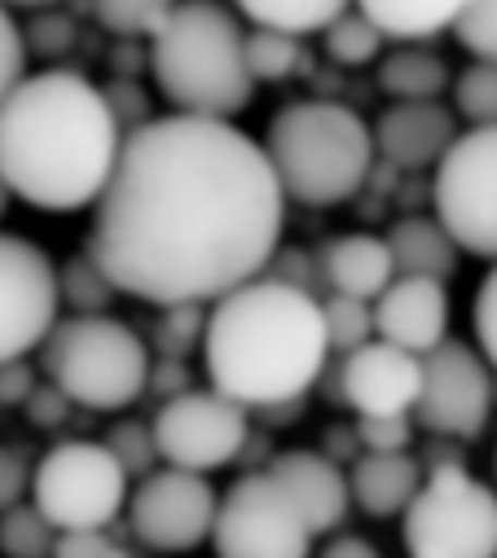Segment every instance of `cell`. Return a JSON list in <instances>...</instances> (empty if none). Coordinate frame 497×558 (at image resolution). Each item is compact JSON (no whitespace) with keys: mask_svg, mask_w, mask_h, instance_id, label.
<instances>
[{"mask_svg":"<svg viewBox=\"0 0 497 558\" xmlns=\"http://www.w3.org/2000/svg\"><path fill=\"white\" fill-rule=\"evenodd\" d=\"M282 216L260 142L220 119L159 114L123 136L84 255L114 295L203 308L269 268Z\"/></svg>","mask_w":497,"mask_h":558,"instance_id":"cell-1","label":"cell"},{"mask_svg":"<svg viewBox=\"0 0 497 558\" xmlns=\"http://www.w3.org/2000/svg\"><path fill=\"white\" fill-rule=\"evenodd\" d=\"M123 146L97 84L75 71L23 75L0 106V181L10 198L66 216L101 198Z\"/></svg>","mask_w":497,"mask_h":558,"instance_id":"cell-2","label":"cell"},{"mask_svg":"<svg viewBox=\"0 0 497 558\" xmlns=\"http://www.w3.org/2000/svg\"><path fill=\"white\" fill-rule=\"evenodd\" d=\"M198 348L211 391L242 409L295 404L330 361L322 300L274 277L220 295L207 308Z\"/></svg>","mask_w":497,"mask_h":558,"instance_id":"cell-3","label":"cell"},{"mask_svg":"<svg viewBox=\"0 0 497 558\" xmlns=\"http://www.w3.org/2000/svg\"><path fill=\"white\" fill-rule=\"evenodd\" d=\"M146 62L172 114L229 123L252 106L256 80L246 71V27L229 5L211 0L172 5Z\"/></svg>","mask_w":497,"mask_h":558,"instance_id":"cell-4","label":"cell"},{"mask_svg":"<svg viewBox=\"0 0 497 558\" xmlns=\"http://www.w3.org/2000/svg\"><path fill=\"white\" fill-rule=\"evenodd\" d=\"M265 159L278 177L282 198L304 207H335L352 198L369 168H375V142L369 123L343 101H291L269 119Z\"/></svg>","mask_w":497,"mask_h":558,"instance_id":"cell-5","label":"cell"},{"mask_svg":"<svg viewBox=\"0 0 497 558\" xmlns=\"http://www.w3.org/2000/svg\"><path fill=\"white\" fill-rule=\"evenodd\" d=\"M40 348L49 387L71 404L129 409L150 387V343L114 317H66Z\"/></svg>","mask_w":497,"mask_h":558,"instance_id":"cell-6","label":"cell"},{"mask_svg":"<svg viewBox=\"0 0 497 558\" xmlns=\"http://www.w3.org/2000/svg\"><path fill=\"white\" fill-rule=\"evenodd\" d=\"M401 519L410 558H497V488L466 466L427 471Z\"/></svg>","mask_w":497,"mask_h":558,"instance_id":"cell-7","label":"cell"},{"mask_svg":"<svg viewBox=\"0 0 497 558\" xmlns=\"http://www.w3.org/2000/svg\"><path fill=\"white\" fill-rule=\"evenodd\" d=\"M129 475L101 440H62L32 466V506L62 532H106L129 506Z\"/></svg>","mask_w":497,"mask_h":558,"instance_id":"cell-8","label":"cell"},{"mask_svg":"<svg viewBox=\"0 0 497 558\" xmlns=\"http://www.w3.org/2000/svg\"><path fill=\"white\" fill-rule=\"evenodd\" d=\"M436 220L458 251L497 264V128H466L436 163Z\"/></svg>","mask_w":497,"mask_h":558,"instance_id":"cell-9","label":"cell"},{"mask_svg":"<svg viewBox=\"0 0 497 558\" xmlns=\"http://www.w3.org/2000/svg\"><path fill=\"white\" fill-rule=\"evenodd\" d=\"M207 541L216 558H308L313 554V532L304 514L269 471L242 475L216 497V523Z\"/></svg>","mask_w":497,"mask_h":558,"instance_id":"cell-10","label":"cell"},{"mask_svg":"<svg viewBox=\"0 0 497 558\" xmlns=\"http://www.w3.org/2000/svg\"><path fill=\"white\" fill-rule=\"evenodd\" d=\"M155 453L185 475H203L229 466L246 449V409L207 391H181L163 400L150 423Z\"/></svg>","mask_w":497,"mask_h":558,"instance_id":"cell-11","label":"cell"},{"mask_svg":"<svg viewBox=\"0 0 497 558\" xmlns=\"http://www.w3.org/2000/svg\"><path fill=\"white\" fill-rule=\"evenodd\" d=\"M58 264L19 233H0V365L27 361L58 326Z\"/></svg>","mask_w":497,"mask_h":558,"instance_id":"cell-12","label":"cell"},{"mask_svg":"<svg viewBox=\"0 0 497 558\" xmlns=\"http://www.w3.org/2000/svg\"><path fill=\"white\" fill-rule=\"evenodd\" d=\"M493 413V369L484 356L462 343L445 339L436 352L423 356V387L414 417L419 427L445 440H475Z\"/></svg>","mask_w":497,"mask_h":558,"instance_id":"cell-13","label":"cell"},{"mask_svg":"<svg viewBox=\"0 0 497 558\" xmlns=\"http://www.w3.org/2000/svg\"><path fill=\"white\" fill-rule=\"evenodd\" d=\"M129 523L133 536L155 554H190L211 536L216 523V488L203 475L185 471H150L137 488H129Z\"/></svg>","mask_w":497,"mask_h":558,"instance_id":"cell-14","label":"cell"},{"mask_svg":"<svg viewBox=\"0 0 497 558\" xmlns=\"http://www.w3.org/2000/svg\"><path fill=\"white\" fill-rule=\"evenodd\" d=\"M423 387V361L392 348V343H365L339 365V396L361 417H410Z\"/></svg>","mask_w":497,"mask_h":558,"instance_id":"cell-15","label":"cell"},{"mask_svg":"<svg viewBox=\"0 0 497 558\" xmlns=\"http://www.w3.org/2000/svg\"><path fill=\"white\" fill-rule=\"evenodd\" d=\"M375 313V339L392 343L410 356H427L449 339V291L423 277H397V282L369 304Z\"/></svg>","mask_w":497,"mask_h":558,"instance_id":"cell-16","label":"cell"},{"mask_svg":"<svg viewBox=\"0 0 497 558\" xmlns=\"http://www.w3.org/2000/svg\"><path fill=\"white\" fill-rule=\"evenodd\" d=\"M369 142L392 168H436L458 142V114L440 101H392L369 128Z\"/></svg>","mask_w":497,"mask_h":558,"instance_id":"cell-17","label":"cell"},{"mask_svg":"<svg viewBox=\"0 0 497 558\" xmlns=\"http://www.w3.org/2000/svg\"><path fill=\"white\" fill-rule=\"evenodd\" d=\"M269 475L282 484V493L295 501V510L304 514L308 532L322 536V532H335L348 510H352V497H348V475L313 453V449H287L269 462Z\"/></svg>","mask_w":497,"mask_h":558,"instance_id":"cell-18","label":"cell"},{"mask_svg":"<svg viewBox=\"0 0 497 558\" xmlns=\"http://www.w3.org/2000/svg\"><path fill=\"white\" fill-rule=\"evenodd\" d=\"M322 272L335 295L361 304H375L397 282L392 251L379 233H339L322 255Z\"/></svg>","mask_w":497,"mask_h":558,"instance_id":"cell-19","label":"cell"},{"mask_svg":"<svg viewBox=\"0 0 497 558\" xmlns=\"http://www.w3.org/2000/svg\"><path fill=\"white\" fill-rule=\"evenodd\" d=\"M423 484V466L419 458L410 453H388V458H375L365 453L352 471H348V497L375 519H392V514H405L414 493Z\"/></svg>","mask_w":497,"mask_h":558,"instance_id":"cell-20","label":"cell"},{"mask_svg":"<svg viewBox=\"0 0 497 558\" xmlns=\"http://www.w3.org/2000/svg\"><path fill=\"white\" fill-rule=\"evenodd\" d=\"M388 251H392V268L397 277H423V282H449L458 272V246L453 238L440 229L436 216H405L388 229Z\"/></svg>","mask_w":497,"mask_h":558,"instance_id":"cell-21","label":"cell"},{"mask_svg":"<svg viewBox=\"0 0 497 558\" xmlns=\"http://www.w3.org/2000/svg\"><path fill=\"white\" fill-rule=\"evenodd\" d=\"M361 14L384 36V45L392 40L397 49H427L436 36L453 32L458 5L449 0H365Z\"/></svg>","mask_w":497,"mask_h":558,"instance_id":"cell-22","label":"cell"},{"mask_svg":"<svg viewBox=\"0 0 497 558\" xmlns=\"http://www.w3.org/2000/svg\"><path fill=\"white\" fill-rule=\"evenodd\" d=\"M449 84V62L432 49H392L379 58V88L397 101H436Z\"/></svg>","mask_w":497,"mask_h":558,"instance_id":"cell-23","label":"cell"},{"mask_svg":"<svg viewBox=\"0 0 497 558\" xmlns=\"http://www.w3.org/2000/svg\"><path fill=\"white\" fill-rule=\"evenodd\" d=\"M348 5H339V0H246L238 19H246L260 32H278L287 40H304V36H326V27Z\"/></svg>","mask_w":497,"mask_h":558,"instance_id":"cell-24","label":"cell"},{"mask_svg":"<svg viewBox=\"0 0 497 558\" xmlns=\"http://www.w3.org/2000/svg\"><path fill=\"white\" fill-rule=\"evenodd\" d=\"M110 300H114V287L84 251L58 268V304L75 308V317H106Z\"/></svg>","mask_w":497,"mask_h":558,"instance_id":"cell-25","label":"cell"},{"mask_svg":"<svg viewBox=\"0 0 497 558\" xmlns=\"http://www.w3.org/2000/svg\"><path fill=\"white\" fill-rule=\"evenodd\" d=\"M93 14L114 40L146 45V40H155L163 32L172 5L168 0H110V5H93Z\"/></svg>","mask_w":497,"mask_h":558,"instance_id":"cell-26","label":"cell"},{"mask_svg":"<svg viewBox=\"0 0 497 558\" xmlns=\"http://www.w3.org/2000/svg\"><path fill=\"white\" fill-rule=\"evenodd\" d=\"M326 53L339 66H365L384 58V36L369 27V19L361 14V5H348L330 27H326Z\"/></svg>","mask_w":497,"mask_h":558,"instance_id":"cell-27","label":"cell"},{"mask_svg":"<svg viewBox=\"0 0 497 558\" xmlns=\"http://www.w3.org/2000/svg\"><path fill=\"white\" fill-rule=\"evenodd\" d=\"M322 326H326V348L339 356H352L356 348L375 343V313L361 300H343V295L322 300Z\"/></svg>","mask_w":497,"mask_h":558,"instance_id":"cell-28","label":"cell"},{"mask_svg":"<svg viewBox=\"0 0 497 558\" xmlns=\"http://www.w3.org/2000/svg\"><path fill=\"white\" fill-rule=\"evenodd\" d=\"M300 62H304L300 40H287V36L260 32V27L246 32V71H252L256 84H278V80L295 75Z\"/></svg>","mask_w":497,"mask_h":558,"instance_id":"cell-29","label":"cell"},{"mask_svg":"<svg viewBox=\"0 0 497 558\" xmlns=\"http://www.w3.org/2000/svg\"><path fill=\"white\" fill-rule=\"evenodd\" d=\"M53 541H58V532L40 519L36 506L19 501L14 510L0 514V554L5 558H45V554H53Z\"/></svg>","mask_w":497,"mask_h":558,"instance_id":"cell-30","label":"cell"},{"mask_svg":"<svg viewBox=\"0 0 497 558\" xmlns=\"http://www.w3.org/2000/svg\"><path fill=\"white\" fill-rule=\"evenodd\" d=\"M453 110L471 128H497V66L493 62H471L453 80Z\"/></svg>","mask_w":497,"mask_h":558,"instance_id":"cell-31","label":"cell"},{"mask_svg":"<svg viewBox=\"0 0 497 558\" xmlns=\"http://www.w3.org/2000/svg\"><path fill=\"white\" fill-rule=\"evenodd\" d=\"M453 36H458V45H462L475 62H493V66H497V0H475V5H458Z\"/></svg>","mask_w":497,"mask_h":558,"instance_id":"cell-32","label":"cell"},{"mask_svg":"<svg viewBox=\"0 0 497 558\" xmlns=\"http://www.w3.org/2000/svg\"><path fill=\"white\" fill-rule=\"evenodd\" d=\"M101 445L110 449V458L123 466V475H129V480L133 475H150V462L159 458L155 453V436H150L146 423H114Z\"/></svg>","mask_w":497,"mask_h":558,"instance_id":"cell-33","label":"cell"},{"mask_svg":"<svg viewBox=\"0 0 497 558\" xmlns=\"http://www.w3.org/2000/svg\"><path fill=\"white\" fill-rule=\"evenodd\" d=\"M356 440L365 445V453H375V458L410 453L414 423L410 417H356Z\"/></svg>","mask_w":497,"mask_h":558,"instance_id":"cell-34","label":"cell"},{"mask_svg":"<svg viewBox=\"0 0 497 558\" xmlns=\"http://www.w3.org/2000/svg\"><path fill=\"white\" fill-rule=\"evenodd\" d=\"M471 326H475V352L484 356L488 369H497V264L484 272V282L475 291V308H471Z\"/></svg>","mask_w":497,"mask_h":558,"instance_id":"cell-35","label":"cell"},{"mask_svg":"<svg viewBox=\"0 0 497 558\" xmlns=\"http://www.w3.org/2000/svg\"><path fill=\"white\" fill-rule=\"evenodd\" d=\"M27 75V45H23V27L14 23L10 10H0V106L19 88V80Z\"/></svg>","mask_w":497,"mask_h":558,"instance_id":"cell-36","label":"cell"},{"mask_svg":"<svg viewBox=\"0 0 497 558\" xmlns=\"http://www.w3.org/2000/svg\"><path fill=\"white\" fill-rule=\"evenodd\" d=\"M101 97H106L114 123L123 128V136L137 132L142 123H150V101H146V93H142L137 80H110V84L101 88Z\"/></svg>","mask_w":497,"mask_h":558,"instance_id":"cell-37","label":"cell"},{"mask_svg":"<svg viewBox=\"0 0 497 558\" xmlns=\"http://www.w3.org/2000/svg\"><path fill=\"white\" fill-rule=\"evenodd\" d=\"M203 326H207V308H198V304L168 308V317L159 326V343H168V356L190 352L194 343H203Z\"/></svg>","mask_w":497,"mask_h":558,"instance_id":"cell-38","label":"cell"},{"mask_svg":"<svg viewBox=\"0 0 497 558\" xmlns=\"http://www.w3.org/2000/svg\"><path fill=\"white\" fill-rule=\"evenodd\" d=\"M23 45H27V53L40 49L45 58H58V53H66V49L75 45V19L49 10V14H40V19L23 32Z\"/></svg>","mask_w":497,"mask_h":558,"instance_id":"cell-39","label":"cell"},{"mask_svg":"<svg viewBox=\"0 0 497 558\" xmlns=\"http://www.w3.org/2000/svg\"><path fill=\"white\" fill-rule=\"evenodd\" d=\"M49 558H123V549L106 532H62Z\"/></svg>","mask_w":497,"mask_h":558,"instance_id":"cell-40","label":"cell"},{"mask_svg":"<svg viewBox=\"0 0 497 558\" xmlns=\"http://www.w3.org/2000/svg\"><path fill=\"white\" fill-rule=\"evenodd\" d=\"M27 488H32V471H27L23 453L10 449V445H0V514L14 510Z\"/></svg>","mask_w":497,"mask_h":558,"instance_id":"cell-41","label":"cell"},{"mask_svg":"<svg viewBox=\"0 0 497 558\" xmlns=\"http://www.w3.org/2000/svg\"><path fill=\"white\" fill-rule=\"evenodd\" d=\"M66 409H71V400L58 387H49V383L27 396V417H32L36 427H58L62 417H66Z\"/></svg>","mask_w":497,"mask_h":558,"instance_id":"cell-42","label":"cell"},{"mask_svg":"<svg viewBox=\"0 0 497 558\" xmlns=\"http://www.w3.org/2000/svg\"><path fill=\"white\" fill-rule=\"evenodd\" d=\"M32 391H36V374L27 361L0 365V404H27Z\"/></svg>","mask_w":497,"mask_h":558,"instance_id":"cell-43","label":"cell"},{"mask_svg":"<svg viewBox=\"0 0 497 558\" xmlns=\"http://www.w3.org/2000/svg\"><path fill=\"white\" fill-rule=\"evenodd\" d=\"M317 558H379V549L369 545L365 536H335Z\"/></svg>","mask_w":497,"mask_h":558,"instance_id":"cell-44","label":"cell"},{"mask_svg":"<svg viewBox=\"0 0 497 558\" xmlns=\"http://www.w3.org/2000/svg\"><path fill=\"white\" fill-rule=\"evenodd\" d=\"M10 203H14V198H10V190H5V181H0V220H5V211H10Z\"/></svg>","mask_w":497,"mask_h":558,"instance_id":"cell-45","label":"cell"},{"mask_svg":"<svg viewBox=\"0 0 497 558\" xmlns=\"http://www.w3.org/2000/svg\"><path fill=\"white\" fill-rule=\"evenodd\" d=\"M493 475H497V453H493Z\"/></svg>","mask_w":497,"mask_h":558,"instance_id":"cell-46","label":"cell"}]
</instances>
